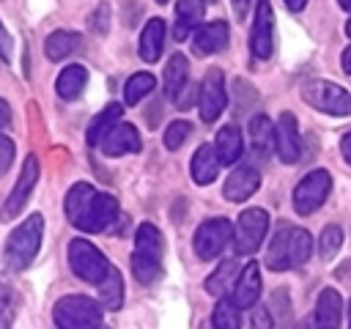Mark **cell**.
<instances>
[{"mask_svg": "<svg viewBox=\"0 0 351 329\" xmlns=\"http://www.w3.org/2000/svg\"><path fill=\"white\" fill-rule=\"evenodd\" d=\"M250 329H274V318L266 307H255L250 318Z\"/></svg>", "mask_w": 351, "mask_h": 329, "instance_id": "39", "label": "cell"}, {"mask_svg": "<svg viewBox=\"0 0 351 329\" xmlns=\"http://www.w3.org/2000/svg\"><path fill=\"white\" fill-rule=\"evenodd\" d=\"M11 162H14V143L5 134H0V175L11 167Z\"/></svg>", "mask_w": 351, "mask_h": 329, "instance_id": "40", "label": "cell"}, {"mask_svg": "<svg viewBox=\"0 0 351 329\" xmlns=\"http://www.w3.org/2000/svg\"><path fill=\"white\" fill-rule=\"evenodd\" d=\"M88 25H90V30H93L96 36H104V33L110 30V5H107V3L96 5V11L88 16Z\"/></svg>", "mask_w": 351, "mask_h": 329, "instance_id": "37", "label": "cell"}, {"mask_svg": "<svg viewBox=\"0 0 351 329\" xmlns=\"http://www.w3.org/2000/svg\"><path fill=\"white\" fill-rule=\"evenodd\" d=\"M228 36H230V33H228V25H225L222 19L208 22V25L197 27V33H195V38H192V52H195L197 58L214 55V52H219V49L228 47Z\"/></svg>", "mask_w": 351, "mask_h": 329, "instance_id": "17", "label": "cell"}, {"mask_svg": "<svg viewBox=\"0 0 351 329\" xmlns=\"http://www.w3.org/2000/svg\"><path fill=\"white\" fill-rule=\"evenodd\" d=\"M258 296H261V269H258L255 260H250V263L239 271V277H236V282H233V304H236L239 310L255 307Z\"/></svg>", "mask_w": 351, "mask_h": 329, "instance_id": "16", "label": "cell"}, {"mask_svg": "<svg viewBox=\"0 0 351 329\" xmlns=\"http://www.w3.org/2000/svg\"><path fill=\"white\" fill-rule=\"evenodd\" d=\"M274 148L280 162L285 164H296L302 159V140H299V126L293 112H282L274 123Z\"/></svg>", "mask_w": 351, "mask_h": 329, "instance_id": "13", "label": "cell"}, {"mask_svg": "<svg viewBox=\"0 0 351 329\" xmlns=\"http://www.w3.org/2000/svg\"><path fill=\"white\" fill-rule=\"evenodd\" d=\"M346 33H348V36H351V19H348V25H346Z\"/></svg>", "mask_w": 351, "mask_h": 329, "instance_id": "48", "label": "cell"}, {"mask_svg": "<svg viewBox=\"0 0 351 329\" xmlns=\"http://www.w3.org/2000/svg\"><path fill=\"white\" fill-rule=\"evenodd\" d=\"M288 228H291V225H282V228L274 233V239H271V244H269V249H266V266H269L271 271H285V269H291V266H288Z\"/></svg>", "mask_w": 351, "mask_h": 329, "instance_id": "30", "label": "cell"}, {"mask_svg": "<svg viewBox=\"0 0 351 329\" xmlns=\"http://www.w3.org/2000/svg\"><path fill=\"white\" fill-rule=\"evenodd\" d=\"M11 47H14V41H11L8 30H5L3 22H0V60H3V63H11Z\"/></svg>", "mask_w": 351, "mask_h": 329, "instance_id": "41", "label": "cell"}, {"mask_svg": "<svg viewBox=\"0 0 351 329\" xmlns=\"http://www.w3.org/2000/svg\"><path fill=\"white\" fill-rule=\"evenodd\" d=\"M99 148H101L104 156H123V154H137L143 148V140H140V134L132 123H115L104 134Z\"/></svg>", "mask_w": 351, "mask_h": 329, "instance_id": "15", "label": "cell"}, {"mask_svg": "<svg viewBox=\"0 0 351 329\" xmlns=\"http://www.w3.org/2000/svg\"><path fill=\"white\" fill-rule=\"evenodd\" d=\"M250 145L258 159H266L269 151L274 148V123L269 121V115L261 112L250 121Z\"/></svg>", "mask_w": 351, "mask_h": 329, "instance_id": "24", "label": "cell"}, {"mask_svg": "<svg viewBox=\"0 0 351 329\" xmlns=\"http://www.w3.org/2000/svg\"><path fill=\"white\" fill-rule=\"evenodd\" d=\"M340 154H343V159L351 164V132H346V134L340 137Z\"/></svg>", "mask_w": 351, "mask_h": 329, "instance_id": "42", "label": "cell"}, {"mask_svg": "<svg viewBox=\"0 0 351 329\" xmlns=\"http://www.w3.org/2000/svg\"><path fill=\"white\" fill-rule=\"evenodd\" d=\"M156 3H167V0H156Z\"/></svg>", "mask_w": 351, "mask_h": 329, "instance_id": "50", "label": "cell"}, {"mask_svg": "<svg viewBox=\"0 0 351 329\" xmlns=\"http://www.w3.org/2000/svg\"><path fill=\"white\" fill-rule=\"evenodd\" d=\"M343 71L351 74V47H346V52H343Z\"/></svg>", "mask_w": 351, "mask_h": 329, "instance_id": "45", "label": "cell"}, {"mask_svg": "<svg viewBox=\"0 0 351 329\" xmlns=\"http://www.w3.org/2000/svg\"><path fill=\"white\" fill-rule=\"evenodd\" d=\"M203 3H214V0H203Z\"/></svg>", "mask_w": 351, "mask_h": 329, "instance_id": "51", "label": "cell"}, {"mask_svg": "<svg viewBox=\"0 0 351 329\" xmlns=\"http://www.w3.org/2000/svg\"><path fill=\"white\" fill-rule=\"evenodd\" d=\"M348 321H351V304H348Z\"/></svg>", "mask_w": 351, "mask_h": 329, "instance_id": "49", "label": "cell"}, {"mask_svg": "<svg viewBox=\"0 0 351 329\" xmlns=\"http://www.w3.org/2000/svg\"><path fill=\"white\" fill-rule=\"evenodd\" d=\"M269 230V214L263 208H247L239 214L236 228H233V247L239 255H252Z\"/></svg>", "mask_w": 351, "mask_h": 329, "instance_id": "8", "label": "cell"}, {"mask_svg": "<svg viewBox=\"0 0 351 329\" xmlns=\"http://www.w3.org/2000/svg\"><path fill=\"white\" fill-rule=\"evenodd\" d=\"M99 299L107 310H118L123 304V280H121V271L115 266H110L107 277L99 282Z\"/></svg>", "mask_w": 351, "mask_h": 329, "instance_id": "29", "label": "cell"}, {"mask_svg": "<svg viewBox=\"0 0 351 329\" xmlns=\"http://www.w3.org/2000/svg\"><path fill=\"white\" fill-rule=\"evenodd\" d=\"M228 104V93H225V74L222 69H208L200 88H197V107H200V118L206 123H214L222 110Z\"/></svg>", "mask_w": 351, "mask_h": 329, "instance_id": "9", "label": "cell"}, {"mask_svg": "<svg viewBox=\"0 0 351 329\" xmlns=\"http://www.w3.org/2000/svg\"><path fill=\"white\" fill-rule=\"evenodd\" d=\"M258 186H261V173H258L252 164H239V167L230 170V175L225 178L222 195H225V200H230V203H241V200H247L250 195H255Z\"/></svg>", "mask_w": 351, "mask_h": 329, "instance_id": "14", "label": "cell"}, {"mask_svg": "<svg viewBox=\"0 0 351 329\" xmlns=\"http://www.w3.org/2000/svg\"><path fill=\"white\" fill-rule=\"evenodd\" d=\"M156 80L148 74V71H140V74H132L123 85V101L126 104H137L140 99H145L151 90H154Z\"/></svg>", "mask_w": 351, "mask_h": 329, "instance_id": "33", "label": "cell"}, {"mask_svg": "<svg viewBox=\"0 0 351 329\" xmlns=\"http://www.w3.org/2000/svg\"><path fill=\"white\" fill-rule=\"evenodd\" d=\"M189 132H192V123H189V121H173V123L165 129V145H167L170 151H178V148L184 145V140L189 137Z\"/></svg>", "mask_w": 351, "mask_h": 329, "instance_id": "36", "label": "cell"}, {"mask_svg": "<svg viewBox=\"0 0 351 329\" xmlns=\"http://www.w3.org/2000/svg\"><path fill=\"white\" fill-rule=\"evenodd\" d=\"M41 236H44V217L41 214H30L27 219H22V225L14 228L8 241H5V249H3L5 266L14 271L27 269L33 263V258L38 255Z\"/></svg>", "mask_w": 351, "mask_h": 329, "instance_id": "3", "label": "cell"}, {"mask_svg": "<svg viewBox=\"0 0 351 329\" xmlns=\"http://www.w3.org/2000/svg\"><path fill=\"white\" fill-rule=\"evenodd\" d=\"M337 3H340L343 11H351V0H337Z\"/></svg>", "mask_w": 351, "mask_h": 329, "instance_id": "47", "label": "cell"}, {"mask_svg": "<svg viewBox=\"0 0 351 329\" xmlns=\"http://www.w3.org/2000/svg\"><path fill=\"white\" fill-rule=\"evenodd\" d=\"M239 271H241V269H239V263H236L233 258H230V260H222L219 269L206 280V291H208L211 296H219V299H222L225 291L230 288V282H236Z\"/></svg>", "mask_w": 351, "mask_h": 329, "instance_id": "31", "label": "cell"}, {"mask_svg": "<svg viewBox=\"0 0 351 329\" xmlns=\"http://www.w3.org/2000/svg\"><path fill=\"white\" fill-rule=\"evenodd\" d=\"M233 239V225L225 217L217 219H206L197 230H195V252L203 260H214Z\"/></svg>", "mask_w": 351, "mask_h": 329, "instance_id": "10", "label": "cell"}, {"mask_svg": "<svg viewBox=\"0 0 351 329\" xmlns=\"http://www.w3.org/2000/svg\"><path fill=\"white\" fill-rule=\"evenodd\" d=\"M52 318L60 329H99L101 326V307L80 293L63 296L55 302Z\"/></svg>", "mask_w": 351, "mask_h": 329, "instance_id": "4", "label": "cell"}, {"mask_svg": "<svg viewBox=\"0 0 351 329\" xmlns=\"http://www.w3.org/2000/svg\"><path fill=\"white\" fill-rule=\"evenodd\" d=\"M247 8H250V0H233V11H236V16H244Z\"/></svg>", "mask_w": 351, "mask_h": 329, "instance_id": "44", "label": "cell"}, {"mask_svg": "<svg viewBox=\"0 0 351 329\" xmlns=\"http://www.w3.org/2000/svg\"><path fill=\"white\" fill-rule=\"evenodd\" d=\"M340 247H343V228L340 225H326L324 228V233H321V239H318V252H321V258H335L337 252H340Z\"/></svg>", "mask_w": 351, "mask_h": 329, "instance_id": "35", "label": "cell"}, {"mask_svg": "<svg viewBox=\"0 0 351 329\" xmlns=\"http://www.w3.org/2000/svg\"><path fill=\"white\" fill-rule=\"evenodd\" d=\"M241 151H244L241 132L236 126H222L217 132V137H214V154H217L219 164H236Z\"/></svg>", "mask_w": 351, "mask_h": 329, "instance_id": "20", "label": "cell"}, {"mask_svg": "<svg viewBox=\"0 0 351 329\" xmlns=\"http://www.w3.org/2000/svg\"><path fill=\"white\" fill-rule=\"evenodd\" d=\"M271 307L277 310V318H274V324L280 321L282 326H291V304H288V291H274V296H271Z\"/></svg>", "mask_w": 351, "mask_h": 329, "instance_id": "38", "label": "cell"}, {"mask_svg": "<svg viewBox=\"0 0 351 329\" xmlns=\"http://www.w3.org/2000/svg\"><path fill=\"white\" fill-rule=\"evenodd\" d=\"M8 123H11V107H8V101L0 99V132H3Z\"/></svg>", "mask_w": 351, "mask_h": 329, "instance_id": "43", "label": "cell"}, {"mask_svg": "<svg viewBox=\"0 0 351 329\" xmlns=\"http://www.w3.org/2000/svg\"><path fill=\"white\" fill-rule=\"evenodd\" d=\"M302 99L326 115H351V93L329 80H313L302 85Z\"/></svg>", "mask_w": 351, "mask_h": 329, "instance_id": "5", "label": "cell"}, {"mask_svg": "<svg viewBox=\"0 0 351 329\" xmlns=\"http://www.w3.org/2000/svg\"><path fill=\"white\" fill-rule=\"evenodd\" d=\"M189 170H192V181H195V184H200V186L211 184V181L217 178V173H219V159H217V154H214V145H200V148L192 154Z\"/></svg>", "mask_w": 351, "mask_h": 329, "instance_id": "21", "label": "cell"}, {"mask_svg": "<svg viewBox=\"0 0 351 329\" xmlns=\"http://www.w3.org/2000/svg\"><path fill=\"white\" fill-rule=\"evenodd\" d=\"M186 77H189V63L181 52H176L165 66V93H167V99L178 101V96L186 88Z\"/></svg>", "mask_w": 351, "mask_h": 329, "instance_id": "22", "label": "cell"}, {"mask_svg": "<svg viewBox=\"0 0 351 329\" xmlns=\"http://www.w3.org/2000/svg\"><path fill=\"white\" fill-rule=\"evenodd\" d=\"M332 192V175L326 170H310L293 189V208L296 214L307 217L324 206V200Z\"/></svg>", "mask_w": 351, "mask_h": 329, "instance_id": "7", "label": "cell"}, {"mask_svg": "<svg viewBox=\"0 0 351 329\" xmlns=\"http://www.w3.org/2000/svg\"><path fill=\"white\" fill-rule=\"evenodd\" d=\"M85 82H88V69L80 66V63H74V66H66V69L58 74V80H55V90H58L60 99L74 101V99L82 93Z\"/></svg>", "mask_w": 351, "mask_h": 329, "instance_id": "23", "label": "cell"}, {"mask_svg": "<svg viewBox=\"0 0 351 329\" xmlns=\"http://www.w3.org/2000/svg\"><path fill=\"white\" fill-rule=\"evenodd\" d=\"M162 255H165V241L159 228L151 222H143L134 233V252H132V274L137 282L151 285L162 277Z\"/></svg>", "mask_w": 351, "mask_h": 329, "instance_id": "2", "label": "cell"}, {"mask_svg": "<svg viewBox=\"0 0 351 329\" xmlns=\"http://www.w3.org/2000/svg\"><path fill=\"white\" fill-rule=\"evenodd\" d=\"M162 47H165V22L162 19H151L143 27V36H140V58L145 63H154V60H159Z\"/></svg>", "mask_w": 351, "mask_h": 329, "instance_id": "27", "label": "cell"}, {"mask_svg": "<svg viewBox=\"0 0 351 329\" xmlns=\"http://www.w3.org/2000/svg\"><path fill=\"white\" fill-rule=\"evenodd\" d=\"M36 181H38V159H36V156H27L25 164H22L19 178H16V184H14V189H11V195H8V200L3 203V211H0L3 219H14L16 214H22V208H25V203H27V197H30Z\"/></svg>", "mask_w": 351, "mask_h": 329, "instance_id": "12", "label": "cell"}, {"mask_svg": "<svg viewBox=\"0 0 351 329\" xmlns=\"http://www.w3.org/2000/svg\"><path fill=\"white\" fill-rule=\"evenodd\" d=\"M16 310H19V296L14 285L0 277V329H14Z\"/></svg>", "mask_w": 351, "mask_h": 329, "instance_id": "32", "label": "cell"}, {"mask_svg": "<svg viewBox=\"0 0 351 329\" xmlns=\"http://www.w3.org/2000/svg\"><path fill=\"white\" fill-rule=\"evenodd\" d=\"M285 5H288L291 11H302V8L307 5V0H285Z\"/></svg>", "mask_w": 351, "mask_h": 329, "instance_id": "46", "label": "cell"}, {"mask_svg": "<svg viewBox=\"0 0 351 329\" xmlns=\"http://www.w3.org/2000/svg\"><path fill=\"white\" fill-rule=\"evenodd\" d=\"M250 52L258 60H266L274 52V14L269 0H258L255 5V19L250 30Z\"/></svg>", "mask_w": 351, "mask_h": 329, "instance_id": "11", "label": "cell"}, {"mask_svg": "<svg viewBox=\"0 0 351 329\" xmlns=\"http://www.w3.org/2000/svg\"><path fill=\"white\" fill-rule=\"evenodd\" d=\"M121 115H123V107H121L118 101H110V104L88 123V134H85L88 145H99V143L104 140V134H107L115 123H121Z\"/></svg>", "mask_w": 351, "mask_h": 329, "instance_id": "26", "label": "cell"}, {"mask_svg": "<svg viewBox=\"0 0 351 329\" xmlns=\"http://www.w3.org/2000/svg\"><path fill=\"white\" fill-rule=\"evenodd\" d=\"M80 44H82V36L80 33H74V30H55V33L47 36L44 52H47L49 60H63V58L74 55L80 49Z\"/></svg>", "mask_w": 351, "mask_h": 329, "instance_id": "25", "label": "cell"}, {"mask_svg": "<svg viewBox=\"0 0 351 329\" xmlns=\"http://www.w3.org/2000/svg\"><path fill=\"white\" fill-rule=\"evenodd\" d=\"M313 255V236L304 228H288V266H302Z\"/></svg>", "mask_w": 351, "mask_h": 329, "instance_id": "28", "label": "cell"}, {"mask_svg": "<svg viewBox=\"0 0 351 329\" xmlns=\"http://www.w3.org/2000/svg\"><path fill=\"white\" fill-rule=\"evenodd\" d=\"M211 324L214 329H241V318H239V307L233 304V299H219L214 313H211Z\"/></svg>", "mask_w": 351, "mask_h": 329, "instance_id": "34", "label": "cell"}, {"mask_svg": "<svg viewBox=\"0 0 351 329\" xmlns=\"http://www.w3.org/2000/svg\"><path fill=\"white\" fill-rule=\"evenodd\" d=\"M340 313L343 302L335 288H324L315 302V326L318 329H340Z\"/></svg>", "mask_w": 351, "mask_h": 329, "instance_id": "19", "label": "cell"}, {"mask_svg": "<svg viewBox=\"0 0 351 329\" xmlns=\"http://www.w3.org/2000/svg\"><path fill=\"white\" fill-rule=\"evenodd\" d=\"M69 266H71V271H74L80 280L93 282V285H99V282L107 277V271H110L107 258H104L101 249H99L96 244H90L88 239H74V241L69 244Z\"/></svg>", "mask_w": 351, "mask_h": 329, "instance_id": "6", "label": "cell"}, {"mask_svg": "<svg viewBox=\"0 0 351 329\" xmlns=\"http://www.w3.org/2000/svg\"><path fill=\"white\" fill-rule=\"evenodd\" d=\"M66 217L82 233H101L118 217V200L80 181L66 195Z\"/></svg>", "mask_w": 351, "mask_h": 329, "instance_id": "1", "label": "cell"}, {"mask_svg": "<svg viewBox=\"0 0 351 329\" xmlns=\"http://www.w3.org/2000/svg\"><path fill=\"white\" fill-rule=\"evenodd\" d=\"M206 14V3L203 0H178L176 3V27H173V38L184 41L200 22Z\"/></svg>", "mask_w": 351, "mask_h": 329, "instance_id": "18", "label": "cell"}, {"mask_svg": "<svg viewBox=\"0 0 351 329\" xmlns=\"http://www.w3.org/2000/svg\"><path fill=\"white\" fill-rule=\"evenodd\" d=\"M99 329H104V326H99Z\"/></svg>", "mask_w": 351, "mask_h": 329, "instance_id": "52", "label": "cell"}]
</instances>
